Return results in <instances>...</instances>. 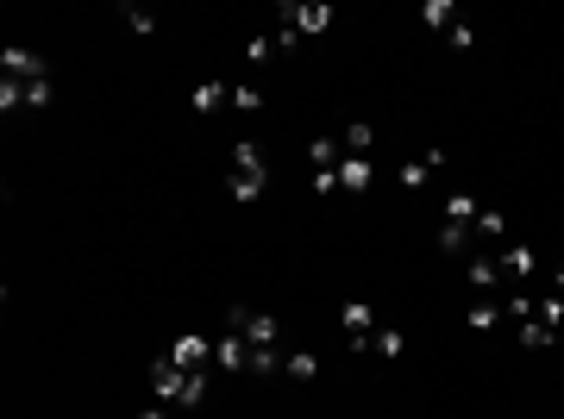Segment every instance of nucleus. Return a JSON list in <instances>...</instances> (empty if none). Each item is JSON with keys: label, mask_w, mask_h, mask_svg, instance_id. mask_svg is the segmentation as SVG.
Instances as JSON below:
<instances>
[{"label": "nucleus", "mask_w": 564, "mask_h": 419, "mask_svg": "<svg viewBox=\"0 0 564 419\" xmlns=\"http://www.w3.org/2000/svg\"><path fill=\"white\" fill-rule=\"evenodd\" d=\"M0 69H6L13 82H45V75H51V69H45V56L25 51V45H6V51H0Z\"/></svg>", "instance_id": "obj_5"}, {"label": "nucleus", "mask_w": 564, "mask_h": 419, "mask_svg": "<svg viewBox=\"0 0 564 419\" xmlns=\"http://www.w3.org/2000/svg\"><path fill=\"white\" fill-rule=\"evenodd\" d=\"M169 364H176V369H207V364H214V338H201V332H182V338L169 344Z\"/></svg>", "instance_id": "obj_4"}, {"label": "nucleus", "mask_w": 564, "mask_h": 419, "mask_svg": "<svg viewBox=\"0 0 564 419\" xmlns=\"http://www.w3.org/2000/svg\"><path fill=\"white\" fill-rule=\"evenodd\" d=\"M277 19H282V25H295L301 38H327L338 13L327 6V0H282V6H277Z\"/></svg>", "instance_id": "obj_1"}, {"label": "nucleus", "mask_w": 564, "mask_h": 419, "mask_svg": "<svg viewBox=\"0 0 564 419\" xmlns=\"http://www.w3.org/2000/svg\"><path fill=\"white\" fill-rule=\"evenodd\" d=\"M232 175H270V163H264V145H257V138H238V145H232Z\"/></svg>", "instance_id": "obj_11"}, {"label": "nucleus", "mask_w": 564, "mask_h": 419, "mask_svg": "<svg viewBox=\"0 0 564 419\" xmlns=\"http://www.w3.org/2000/svg\"><path fill=\"white\" fill-rule=\"evenodd\" d=\"M270 56H277V38H264V32H251V38H245V63H251V69H264Z\"/></svg>", "instance_id": "obj_26"}, {"label": "nucleus", "mask_w": 564, "mask_h": 419, "mask_svg": "<svg viewBox=\"0 0 564 419\" xmlns=\"http://www.w3.org/2000/svg\"><path fill=\"white\" fill-rule=\"evenodd\" d=\"M307 163H314V169H338V163H345V145H338L333 132H320V138L307 145Z\"/></svg>", "instance_id": "obj_14"}, {"label": "nucleus", "mask_w": 564, "mask_h": 419, "mask_svg": "<svg viewBox=\"0 0 564 419\" xmlns=\"http://www.w3.org/2000/svg\"><path fill=\"white\" fill-rule=\"evenodd\" d=\"M214 364H220L226 375H251V344H245V338H238L232 325H226V332H220V344H214Z\"/></svg>", "instance_id": "obj_7"}, {"label": "nucleus", "mask_w": 564, "mask_h": 419, "mask_svg": "<svg viewBox=\"0 0 564 419\" xmlns=\"http://www.w3.org/2000/svg\"><path fill=\"white\" fill-rule=\"evenodd\" d=\"M502 314L514 319V325H527V319H533V294H527V288H508V294H502Z\"/></svg>", "instance_id": "obj_25"}, {"label": "nucleus", "mask_w": 564, "mask_h": 419, "mask_svg": "<svg viewBox=\"0 0 564 419\" xmlns=\"http://www.w3.org/2000/svg\"><path fill=\"white\" fill-rule=\"evenodd\" d=\"M264 188H270V175H232V201H238V207H251Z\"/></svg>", "instance_id": "obj_23"}, {"label": "nucleus", "mask_w": 564, "mask_h": 419, "mask_svg": "<svg viewBox=\"0 0 564 419\" xmlns=\"http://www.w3.org/2000/svg\"><path fill=\"white\" fill-rule=\"evenodd\" d=\"M552 275H559V294H564V269H552Z\"/></svg>", "instance_id": "obj_37"}, {"label": "nucleus", "mask_w": 564, "mask_h": 419, "mask_svg": "<svg viewBox=\"0 0 564 419\" xmlns=\"http://www.w3.org/2000/svg\"><path fill=\"white\" fill-rule=\"evenodd\" d=\"M0 106L13 113V106H25V82H13V75H0Z\"/></svg>", "instance_id": "obj_31"}, {"label": "nucleus", "mask_w": 564, "mask_h": 419, "mask_svg": "<svg viewBox=\"0 0 564 419\" xmlns=\"http://www.w3.org/2000/svg\"><path fill=\"white\" fill-rule=\"evenodd\" d=\"M533 319H546L552 332L564 325V294H546V301H533Z\"/></svg>", "instance_id": "obj_29"}, {"label": "nucleus", "mask_w": 564, "mask_h": 419, "mask_svg": "<svg viewBox=\"0 0 564 419\" xmlns=\"http://www.w3.org/2000/svg\"><path fill=\"white\" fill-rule=\"evenodd\" d=\"M314 195L333 201V195H338V169H314Z\"/></svg>", "instance_id": "obj_33"}, {"label": "nucleus", "mask_w": 564, "mask_h": 419, "mask_svg": "<svg viewBox=\"0 0 564 419\" xmlns=\"http://www.w3.org/2000/svg\"><path fill=\"white\" fill-rule=\"evenodd\" d=\"M338 145H345V157H370V145H377V125H370V119H345Z\"/></svg>", "instance_id": "obj_12"}, {"label": "nucleus", "mask_w": 564, "mask_h": 419, "mask_svg": "<svg viewBox=\"0 0 564 419\" xmlns=\"http://www.w3.org/2000/svg\"><path fill=\"white\" fill-rule=\"evenodd\" d=\"M464 275H470V288H483V294L508 282V275H502V257H470V269H464Z\"/></svg>", "instance_id": "obj_13"}, {"label": "nucleus", "mask_w": 564, "mask_h": 419, "mask_svg": "<svg viewBox=\"0 0 564 419\" xmlns=\"http://www.w3.org/2000/svg\"><path fill=\"white\" fill-rule=\"evenodd\" d=\"M370 182H377L370 157H345V163H338V195H364Z\"/></svg>", "instance_id": "obj_10"}, {"label": "nucleus", "mask_w": 564, "mask_h": 419, "mask_svg": "<svg viewBox=\"0 0 564 419\" xmlns=\"http://www.w3.org/2000/svg\"><path fill=\"white\" fill-rule=\"evenodd\" d=\"M338 325H345L351 351H364V344H370V332H377V314H370V301H345V307H338Z\"/></svg>", "instance_id": "obj_6"}, {"label": "nucleus", "mask_w": 564, "mask_h": 419, "mask_svg": "<svg viewBox=\"0 0 564 419\" xmlns=\"http://www.w3.org/2000/svg\"><path fill=\"white\" fill-rule=\"evenodd\" d=\"M502 301H477V307H470V314H464V325H470V332H496V325H502Z\"/></svg>", "instance_id": "obj_17"}, {"label": "nucleus", "mask_w": 564, "mask_h": 419, "mask_svg": "<svg viewBox=\"0 0 564 419\" xmlns=\"http://www.w3.org/2000/svg\"><path fill=\"white\" fill-rule=\"evenodd\" d=\"M552 338H559V332H552L546 319H527V325H520V344H527V351H552Z\"/></svg>", "instance_id": "obj_24"}, {"label": "nucleus", "mask_w": 564, "mask_h": 419, "mask_svg": "<svg viewBox=\"0 0 564 419\" xmlns=\"http://www.w3.org/2000/svg\"><path fill=\"white\" fill-rule=\"evenodd\" d=\"M295 45H301V32H295V25H282V19H277V51L288 56V51H295Z\"/></svg>", "instance_id": "obj_35"}, {"label": "nucleus", "mask_w": 564, "mask_h": 419, "mask_svg": "<svg viewBox=\"0 0 564 419\" xmlns=\"http://www.w3.org/2000/svg\"><path fill=\"white\" fill-rule=\"evenodd\" d=\"M395 182H401V188H408V195H420V188H427V182H433V169H427V157H420V163L408 157V163H401V169H395Z\"/></svg>", "instance_id": "obj_20"}, {"label": "nucleus", "mask_w": 564, "mask_h": 419, "mask_svg": "<svg viewBox=\"0 0 564 419\" xmlns=\"http://www.w3.org/2000/svg\"><path fill=\"white\" fill-rule=\"evenodd\" d=\"M446 38H451V51H470V45H477V25H470V19H458Z\"/></svg>", "instance_id": "obj_32"}, {"label": "nucleus", "mask_w": 564, "mask_h": 419, "mask_svg": "<svg viewBox=\"0 0 564 419\" xmlns=\"http://www.w3.org/2000/svg\"><path fill=\"white\" fill-rule=\"evenodd\" d=\"M119 19H126L138 38H151V32H157V13H145V6H119Z\"/></svg>", "instance_id": "obj_28"}, {"label": "nucleus", "mask_w": 564, "mask_h": 419, "mask_svg": "<svg viewBox=\"0 0 564 419\" xmlns=\"http://www.w3.org/2000/svg\"><path fill=\"white\" fill-rule=\"evenodd\" d=\"M151 394L164 401V407H182V394H188V369H176L169 357L151 364Z\"/></svg>", "instance_id": "obj_3"}, {"label": "nucleus", "mask_w": 564, "mask_h": 419, "mask_svg": "<svg viewBox=\"0 0 564 419\" xmlns=\"http://www.w3.org/2000/svg\"><path fill=\"white\" fill-rule=\"evenodd\" d=\"M477 201H470V195H464V188H458V195H446V225H470V232H477Z\"/></svg>", "instance_id": "obj_15"}, {"label": "nucleus", "mask_w": 564, "mask_h": 419, "mask_svg": "<svg viewBox=\"0 0 564 419\" xmlns=\"http://www.w3.org/2000/svg\"><path fill=\"white\" fill-rule=\"evenodd\" d=\"M264 95H257V82H232V113H257Z\"/></svg>", "instance_id": "obj_27"}, {"label": "nucleus", "mask_w": 564, "mask_h": 419, "mask_svg": "<svg viewBox=\"0 0 564 419\" xmlns=\"http://www.w3.org/2000/svg\"><path fill=\"white\" fill-rule=\"evenodd\" d=\"M370 351H377V357H383V364H395V357H401V351H408V338H401V332H395V325H377V332H370Z\"/></svg>", "instance_id": "obj_16"}, {"label": "nucleus", "mask_w": 564, "mask_h": 419, "mask_svg": "<svg viewBox=\"0 0 564 419\" xmlns=\"http://www.w3.org/2000/svg\"><path fill=\"white\" fill-rule=\"evenodd\" d=\"M477 238H489V244H502V238H508V213L483 207V213H477Z\"/></svg>", "instance_id": "obj_22"}, {"label": "nucleus", "mask_w": 564, "mask_h": 419, "mask_svg": "<svg viewBox=\"0 0 564 419\" xmlns=\"http://www.w3.org/2000/svg\"><path fill=\"white\" fill-rule=\"evenodd\" d=\"M420 25H433V32H451V25H458V6H451V0H427V6H420Z\"/></svg>", "instance_id": "obj_18"}, {"label": "nucleus", "mask_w": 564, "mask_h": 419, "mask_svg": "<svg viewBox=\"0 0 564 419\" xmlns=\"http://www.w3.org/2000/svg\"><path fill=\"white\" fill-rule=\"evenodd\" d=\"M464 244H470V225H439V251H446V257H458Z\"/></svg>", "instance_id": "obj_30"}, {"label": "nucleus", "mask_w": 564, "mask_h": 419, "mask_svg": "<svg viewBox=\"0 0 564 419\" xmlns=\"http://www.w3.org/2000/svg\"><path fill=\"white\" fill-rule=\"evenodd\" d=\"M188 106H195V113H220V106H232V82H220V75H214V82H195Z\"/></svg>", "instance_id": "obj_9"}, {"label": "nucleus", "mask_w": 564, "mask_h": 419, "mask_svg": "<svg viewBox=\"0 0 564 419\" xmlns=\"http://www.w3.org/2000/svg\"><path fill=\"white\" fill-rule=\"evenodd\" d=\"M138 419H169V407H164V401H151V407H145Z\"/></svg>", "instance_id": "obj_36"}, {"label": "nucleus", "mask_w": 564, "mask_h": 419, "mask_svg": "<svg viewBox=\"0 0 564 419\" xmlns=\"http://www.w3.org/2000/svg\"><path fill=\"white\" fill-rule=\"evenodd\" d=\"M533 269H539V251H533V244H502V275H508V288H520Z\"/></svg>", "instance_id": "obj_8"}, {"label": "nucleus", "mask_w": 564, "mask_h": 419, "mask_svg": "<svg viewBox=\"0 0 564 419\" xmlns=\"http://www.w3.org/2000/svg\"><path fill=\"white\" fill-rule=\"evenodd\" d=\"M282 364H288V351H282V344H264V351H251V375H282Z\"/></svg>", "instance_id": "obj_21"}, {"label": "nucleus", "mask_w": 564, "mask_h": 419, "mask_svg": "<svg viewBox=\"0 0 564 419\" xmlns=\"http://www.w3.org/2000/svg\"><path fill=\"white\" fill-rule=\"evenodd\" d=\"M282 375H288V382H314V375H320V357H314V351H288Z\"/></svg>", "instance_id": "obj_19"}, {"label": "nucleus", "mask_w": 564, "mask_h": 419, "mask_svg": "<svg viewBox=\"0 0 564 419\" xmlns=\"http://www.w3.org/2000/svg\"><path fill=\"white\" fill-rule=\"evenodd\" d=\"M25 106H51V75L45 82H25Z\"/></svg>", "instance_id": "obj_34"}, {"label": "nucleus", "mask_w": 564, "mask_h": 419, "mask_svg": "<svg viewBox=\"0 0 564 419\" xmlns=\"http://www.w3.org/2000/svg\"><path fill=\"white\" fill-rule=\"evenodd\" d=\"M226 325L251 344V351H264V344H282V319L277 314H257V307H232L226 314Z\"/></svg>", "instance_id": "obj_2"}]
</instances>
